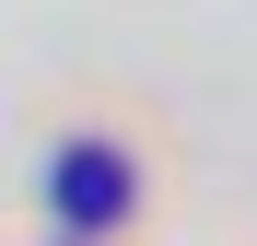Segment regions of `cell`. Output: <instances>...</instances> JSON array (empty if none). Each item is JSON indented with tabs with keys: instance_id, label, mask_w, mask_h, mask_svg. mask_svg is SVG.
Instances as JSON below:
<instances>
[{
	"instance_id": "cell-1",
	"label": "cell",
	"mask_w": 257,
	"mask_h": 246,
	"mask_svg": "<svg viewBox=\"0 0 257 246\" xmlns=\"http://www.w3.org/2000/svg\"><path fill=\"white\" fill-rule=\"evenodd\" d=\"M47 188H59V223H117L128 211V152L117 141H70Z\"/></svg>"
}]
</instances>
